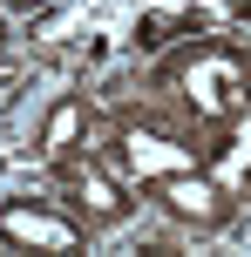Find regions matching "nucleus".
Wrapping results in <instances>:
<instances>
[{
	"mask_svg": "<svg viewBox=\"0 0 251 257\" xmlns=\"http://www.w3.org/2000/svg\"><path fill=\"white\" fill-rule=\"evenodd\" d=\"M184 95H190L197 115L238 122L244 108H251V68H244V54H231V48H197V54L184 61Z\"/></svg>",
	"mask_w": 251,
	"mask_h": 257,
	"instance_id": "nucleus-1",
	"label": "nucleus"
},
{
	"mask_svg": "<svg viewBox=\"0 0 251 257\" xmlns=\"http://www.w3.org/2000/svg\"><path fill=\"white\" fill-rule=\"evenodd\" d=\"M0 237L21 250H75L81 230L68 217H54V210H34V203H7L0 210Z\"/></svg>",
	"mask_w": 251,
	"mask_h": 257,
	"instance_id": "nucleus-2",
	"label": "nucleus"
},
{
	"mask_svg": "<svg viewBox=\"0 0 251 257\" xmlns=\"http://www.w3.org/2000/svg\"><path fill=\"white\" fill-rule=\"evenodd\" d=\"M163 210L184 223H224V190H217V176H197V169H177V176L156 183Z\"/></svg>",
	"mask_w": 251,
	"mask_h": 257,
	"instance_id": "nucleus-3",
	"label": "nucleus"
},
{
	"mask_svg": "<svg viewBox=\"0 0 251 257\" xmlns=\"http://www.w3.org/2000/svg\"><path fill=\"white\" fill-rule=\"evenodd\" d=\"M122 169H129V176L163 183V176H177V169H197V156H190V149H177V142H163V136H143V128H129V136H122Z\"/></svg>",
	"mask_w": 251,
	"mask_h": 257,
	"instance_id": "nucleus-4",
	"label": "nucleus"
},
{
	"mask_svg": "<svg viewBox=\"0 0 251 257\" xmlns=\"http://www.w3.org/2000/svg\"><path fill=\"white\" fill-rule=\"evenodd\" d=\"M61 190H68V203H75L81 217H95V223H116L122 217L116 183H109V169H95V163H68L61 169Z\"/></svg>",
	"mask_w": 251,
	"mask_h": 257,
	"instance_id": "nucleus-5",
	"label": "nucleus"
},
{
	"mask_svg": "<svg viewBox=\"0 0 251 257\" xmlns=\"http://www.w3.org/2000/svg\"><path fill=\"white\" fill-rule=\"evenodd\" d=\"M81 128H89V108H81V102H54L48 122H41V156L68 163V156H75V142H81Z\"/></svg>",
	"mask_w": 251,
	"mask_h": 257,
	"instance_id": "nucleus-6",
	"label": "nucleus"
},
{
	"mask_svg": "<svg viewBox=\"0 0 251 257\" xmlns=\"http://www.w3.org/2000/svg\"><path fill=\"white\" fill-rule=\"evenodd\" d=\"M177 34H204V21L190 7H170V14H143V27H136L143 48H163V41H177Z\"/></svg>",
	"mask_w": 251,
	"mask_h": 257,
	"instance_id": "nucleus-7",
	"label": "nucleus"
},
{
	"mask_svg": "<svg viewBox=\"0 0 251 257\" xmlns=\"http://www.w3.org/2000/svg\"><path fill=\"white\" fill-rule=\"evenodd\" d=\"M217 176H251V122H238V136L217 149Z\"/></svg>",
	"mask_w": 251,
	"mask_h": 257,
	"instance_id": "nucleus-8",
	"label": "nucleus"
},
{
	"mask_svg": "<svg viewBox=\"0 0 251 257\" xmlns=\"http://www.w3.org/2000/svg\"><path fill=\"white\" fill-rule=\"evenodd\" d=\"M238 14H244V21H251V0H244V7H238Z\"/></svg>",
	"mask_w": 251,
	"mask_h": 257,
	"instance_id": "nucleus-9",
	"label": "nucleus"
}]
</instances>
